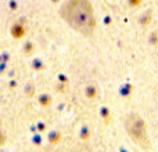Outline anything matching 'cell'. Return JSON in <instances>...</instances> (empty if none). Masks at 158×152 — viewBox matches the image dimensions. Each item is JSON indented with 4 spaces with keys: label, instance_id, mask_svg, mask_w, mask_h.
<instances>
[{
    "label": "cell",
    "instance_id": "6da1fadb",
    "mask_svg": "<svg viewBox=\"0 0 158 152\" xmlns=\"http://www.w3.org/2000/svg\"><path fill=\"white\" fill-rule=\"evenodd\" d=\"M67 18L69 24L81 33L89 36L94 30V15L87 0H72L67 8Z\"/></svg>",
    "mask_w": 158,
    "mask_h": 152
},
{
    "label": "cell",
    "instance_id": "7a4b0ae2",
    "mask_svg": "<svg viewBox=\"0 0 158 152\" xmlns=\"http://www.w3.org/2000/svg\"><path fill=\"white\" fill-rule=\"evenodd\" d=\"M128 130L131 137L140 145V147H147V136H146V129L143 122L139 116L132 115L128 119Z\"/></svg>",
    "mask_w": 158,
    "mask_h": 152
}]
</instances>
